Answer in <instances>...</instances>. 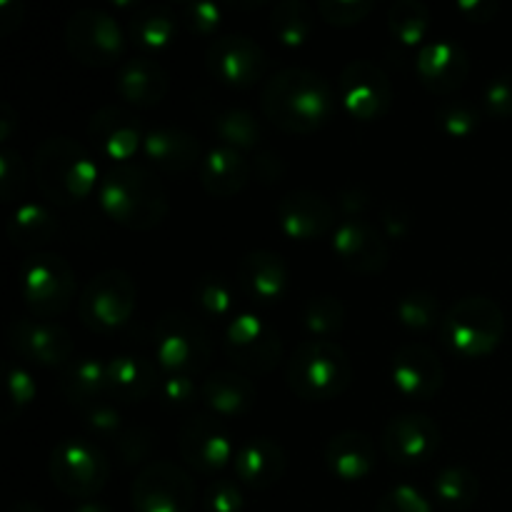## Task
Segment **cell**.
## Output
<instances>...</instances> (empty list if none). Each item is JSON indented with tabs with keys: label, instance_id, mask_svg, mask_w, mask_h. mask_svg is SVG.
Returning a JSON list of instances; mask_svg holds the SVG:
<instances>
[{
	"label": "cell",
	"instance_id": "47",
	"mask_svg": "<svg viewBox=\"0 0 512 512\" xmlns=\"http://www.w3.org/2000/svg\"><path fill=\"white\" fill-rule=\"evenodd\" d=\"M205 512H243V490L233 480H213L205 490Z\"/></svg>",
	"mask_w": 512,
	"mask_h": 512
},
{
	"label": "cell",
	"instance_id": "35",
	"mask_svg": "<svg viewBox=\"0 0 512 512\" xmlns=\"http://www.w3.org/2000/svg\"><path fill=\"white\" fill-rule=\"evenodd\" d=\"M270 30L288 48H298L313 30V10L305 0H283L270 13Z\"/></svg>",
	"mask_w": 512,
	"mask_h": 512
},
{
	"label": "cell",
	"instance_id": "12",
	"mask_svg": "<svg viewBox=\"0 0 512 512\" xmlns=\"http://www.w3.org/2000/svg\"><path fill=\"white\" fill-rule=\"evenodd\" d=\"M223 348L238 368L268 375L283 358V338L255 313H238L225 325Z\"/></svg>",
	"mask_w": 512,
	"mask_h": 512
},
{
	"label": "cell",
	"instance_id": "37",
	"mask_svg": "<svg viewBox=\"0 0 512 512\" xmlns=\"http://www.w3.org/2000/svg\"><path fill=\"white\" fill-rule=\"evenodd\" d=\"M388 28L403 45H420L430 28V10L420 0H395L388 10Z\"/></svg>",
	"mask_w": 512,
	"mask_h": 512
},
{
	"label": "cell",
	"instance_id": "6",
	"mask_svg": "<svg viewBox=\"0 0 512 512\" xmlns=\"http://www.w3.org/2000/svg\"><path fill=\"white\" fill-rule=\"evenodd\" d=\"M155 358L165 373L195 375L213 360V338L208 328L183 310H168L153 330Z\"/></svg>",
	"mask_w": 512,
	"mask_h": 512
},
{
	"label": "cell",
	"instance_id": "17",
	"mask_svg": "<svg viewBox=\"0 0 512 512\" xmlns=\"http://www.w3.org/2000/svg\"><path fill=\"white\" fill-rule=\"evenodd\" d=\"M88 138L93 148L103 158L115 160V165H123L130 158H135V153L145 143L143 123H140L138 115L118 103L103 105L90 115Z\"/></svg>",
	"mask_w": 512,
	"mask_h": 512
},
{
	"label": "cell",
	"instance_id": "46",
	"mask_svg": "<svg viewBox=\"0 0 512 512\" xmlns=\"http://www.w3.org/2000/svg\"><path fill=\"white\" fill-rule=\"evenodd\" d=\"M373 8V0H320L318 3V13L323 15L325 23L343 25V28L363 23Z\"/></svg>",
	"mask_w": 512,
	"mask_h": 512
},
{
	"label": "cell",
	"instance_id": "24",
	"mask_svg": "<svg viewBox=\"0 0 512 512\" xmlns=\"http://www.w3.org/2000/svg\"><path fill=\"white\" fill-rule=\"evenodd\" d=\"M143 153L155 168L165 173H188L203 163V148L193 133L178 125H158L145 133Z\"/></svg>",
	"mask_w": 512,
	"mask_h": 512
},
{
	"label": "cell",
	"instance_id": "14",
	"mask_svg": "<svg viewBox=\"0 0 512 512\" xmlns=\"http://www.w3.org/2000/svg\"><path fill=\"white\" fill-rule=\"evenodd\" d=\"M268 53L250 35L228 33L210 40L205 50V65L210 75L233 88H250L268 70Z\"/></svg>",
	"mask_w": 512,
	"mask_h": 512
},
{
	"label": "cell",
	"instance_id": "41",
	"mask_svg": "<svg viewBox=\"0 0 512 512\" xmlns=\"http://www.w3.org/2000/svg\"><path fill=\"white\" fill-rule=\"evenodd\" d=\"M438 128L450 138H468L478 130L480 110L468 100H445L435 110Z\"/></svg>",
	"mask_w": 512,
	"mask_h": 512
},
{
	"label": "cell",
	"instance_id": "45",
	"mask_svg": "<svg viewBox=\"0 0 512 512\" xmlns=\"http://www.w3.org/2000/svg\"><path fill=\"white\" fill-rule=\"evenodd\" d=\"M223 20V8L213 0H188L180 5V23L195 35H208Z\"/></svg>",
	"mask_w": 512,
	"mask_h": 512
},
{
	"label": "cell",
	"instance_id": "7",
	"mask_svg": "<svg viewBox=\"0 0 512 512\" xmlns=\"http://www.w3.org/2000/svg\"><path fill=\"white\" fill-rule=\"evenodd\" d=\"M20 295L28 310L38 318L50 320L63 315L78 293L75 273L68 260L58 253H33L20 265Z\"/></svg>",
	"mask_w": 512,
	"mask_h": 512
},
{
	"label": "cell",
	"instance_id": "23",
	"mask_svg": "<svg viewBox=\"0 0 512 512\" xmlns=\"http://www.w3.org/2000/svg\"><path fill=\"white\" fill-rule=\"evenodd\" d=\"M288 280L290 275L285 258L273 250H250L240 258L238 288L253 303L273 305L283 300Z\"/></svg>",
	"mask_w": 512,
	"mask_h": 512
},
{
	"label": "cell",
	"instance_id": "55",
	"mask_svg": "<svg viewBox=\"0 0 512 512\" xmlns=\"http://www.w3.org/2000/svg\"><path fill=\"white\" fill-rule=\"evenodd\" d=\"M338 200L340 208H343L350 218H355V215H360L370 205V193L365 188H360V185H350V188L340 190Z\"/></svg>",
	"mask_w": 512,
	"mask_h": 512
},
{
	"label": "cell",
	"instance_id": "43",
	"mask_svg": "<svg viewBox=\"0 0 512 512\" xmlns=\"http://www.w3.org/2000/svg\"><path fill=\"white\" fill-rule=\"evenodd\" d=\"M5 390H8V420H13L15 415L23 413L30 403L38 395V385H35L33 375L23 368V365H8V373H5Z\"/></svg>",
	"mask_w": 512,
	"mask_h": 512
},
{
	"label": "cell",
	"instance_id": "18",
	"mask_svg": "<svg viewBox=\"0 0 512 512\" xmlns=\"http://www.w3.org/2000/svg\"><path fill=\"white\" fill-rule=\"evenodd\" d=\"M443 443L440 425L425 413H400L383 430V450L393 463L420 465L435 458Z\"/></svg>",
	"mask_w": 512,
	"mask_h": 512
},
{
	"label": "cell",
	"instance_id": "59",
	"mask_svg": "<svg viewBox=\"0 0 512 512\" xmlns=\"http://www.w3.org/2000/svg\"><path fill=\"white\" fill-rule=\"evenodd\" d=\"M8 512H43V510H40L35 503H30V500H18V503L10 505Z\"/></svg>",
	"mask_w": 512,
	"mask_h": 512
},
{
	"label": "cell",
	"instance_id": "9",
	"mask_svg": "<svg viewBox=\"0 0 512 512\" xmlns=\"http://www.w3.org/2000/svg\"><path fill=\"white\" fill-rule=\"evenodd\" d=\"M138 288L125 270L110 268L98 273L80 290L78 315L93 333H110L130 320Z\"/></svg>",
	"mask_w": 512,
	"mask_h": 512
},
{
	"label": "cell",
	"instance_id": "57",
	"mask_svg": "<svg viewBox=\"0 0 512 512\" xmlns=\"http://www.w3.org/2000/svg\"><path fill=\"white\" fill-rule=\"evenodd\" d=\"M18 128V113H15V108L10 103H0V140H8L10 135H13V130Z\"/></svg>",
	"mask_w": 512,
	"mask_h": 512
},
{
	"label": "cell",
	"instance_id": "40",
	"mask_svg": "<svg viewBox=\"0 0 512 512\" xmlns=\"http://www.w3.org/2000/svg\"><path fill=\"white\" fill-rule=\"evenodd\" d=\"M398 320L410 330H430L435 325H443L445 315L440 313V303L428 290H410L395 305Z\"/></svg>",
	"mask_w": 512,
	"mask_h": 512
},
{
	"label": "cell",
	"instance_id": "42",
	"mask_svg": "<svg viewBox=\"0 0 512 512\" xmlns=\"http://www.w3.org/2000/svg\"><path fill=\"white\" fill-rule=\"evenodd\" d=\"M28 190V168L20 153L13 148L0 150V198L3 203H15Z\"/></svg>",
	"mask_w": 512,
	"mask_h": 512
},
{
	"label": "cell",
	"instance_id": "3",
	"mask_svg": "<svg viewBox=\"0 0 512 512\" xmlns=\"http://www.w3.org/2000/svg\"><path fill=\"white\" fill-rule=\"evenodd\" d=\"M33 175L40 193L60 208L83 203L95 185H100V170L93 155L68 135H53L35 148Z\"/></svg>",
	"mask_w": 512,
	"mask_h": 512
},
{
	"label": "cell",
	"instance_id": "20",
	"mask_svg": "<svg viewBox=\"0 0 512 512\" xmlns=\"http://www.w3.org/2000/svg\"><path fill=\"white\" fill-rule=\"evenodd\" d=\"M390 375L400 395L408 400H433L440 393L445 380V368L435 350L423 343H405L395 350Z\"/></svg>",
	"mask_w": 512,
	"mask_h": 512
},
{
	"label": "cell",
	"instance_id": "8",
	"mask_svg": "<svg viewBox=\"0 0 512 512\" xmlns=\"http://www.w3.org/2000/svg\"><path fill=\"white\" fill-rule=\"evenodd\" d=\"M48 473L65 495L90 500L108 485L110 460L93 440L65 438L50 453Z\"/></svg>",
	"mask_w": 512,
	"mask_h": 512
},
{
	"label": "cell",
	"instance_id": "29",
	"mask_svg": "<svg viewBox=\"0 0 512 512\" xmlns=\"http://www.w3.org/2000/svg\"><path fill=\"white\" fill-rule=\"evenodd\" d=\"M250 163L240 150L215 145L200 163V183L213 198H233L248 185Z\"/></svg>",
	"mask_w": 512,
	"mask_h": 512
},
{
	"label": "cell",
	"instance_id": "39",
	"mask_svg": "<svg viewBox=\"0 0 512 512\" xmlns=\"http://www.w3.org/2000/svg\"><path fill=\"white\" fill-rule=\"evenodd\" d=\"M193 300L203 315L215 320L228 318L235 303V290L230 280L220 273H205L195 280Z\"/></svg>",
	"mask_w": 512,
	"mask_h": 512
},
{
	"label": "cell",
	"instance_id": "27",
	"mask_svg": "<svg viewBox=\"0 0 512 512\" xmlns=\"http://www.w3.org/2000/svg\"><path fill=\"white\" fill-rule=\"evenodd\" d=\"M378 463V445L360 430H343L325 445V465L335 478L345 483H358L368 478Z\"/></svg>",
	"mask_w": 512,
	"mask_h": 512
},
{
	"label": "cell",
	"instance_id": "28",
	"mask_svg": "<svg viewBox=\"0 0 512 512\" xmlns=\"http://www.w3.org/2000/svg\"><path fill=\"white\" fill-rule=\"evenodd\" d=\"M118 93L120 98L128 100L130 105L140 108H153L163 103L170 90V75L158 60L153 58H130L120 65L118 70Z\"/></svg>",
	"mask_w": 512,
	"mask_h": 512
},
{
	"label": "cell",
	"instance_id": "56",
	"mask_svg": "<svg viewBox=\"0 0 512 512\" xmlns=\"http://www.w3.org/2000/svg\"><path fill=\"white\" fill-rule=\"evenodd\" d=\"M23 23V3L18 0H0V33L8 35Z\"/></svg>",
	"mask_w": 512,
	"mask_h": 512
},
{
	"label": "cell",
	"instance_id": "13",
	"mask_svg": "<svg viewBox=\"0 0 512 512\" xmlns=\"http://www.w3.org/2000/svg\"><path fill=\"white\" fill-rule=\"evenodd\" d=\"M340 100L355 120L373 123L393 105V83L373 60H350L340 73Z\"/></svg>",
	"mask_w": 512,
	"mask_h": 512
},
{
	"label": "cell",
	"instance_id": "34",
	"mask_svg": "<svg viewBox=\"0 0 512 512\" xmlns=\"http://www.w3.org/2000/svg\"><path fill=\"white\" fill-rule=\"evenodd\" d=\"M435 498L448 510H468L473 508L480 495V480L465 465H448L435 475Z\"/></svg>",
	"mask_w": 512,
	"mask_h": 512
},
{
	"label": "cell",
	"instance_id": "32",
	"mask_svg": "<svg viewBox=\"0 0 512 512\" xmlns=\"http://www.w3.org/2000/svg\"><path fill=\"white\" fill-rule=\"evenodd\" d=\"M58 390L70 405L80 410L100 403V395H105V363L90 355L70 360L60 370Z\"/></svg>",
	"mask_w": 512,
	"mask_h": 512
},
{
	"label": "cell",
	"instance_id": "15",
	"mask_svg": "<svg viewBox=\"0 0 512 512\" xmlns=\"http://www.w3.org/2000/svg\"><path fill=\"white\" fill-rule=\"evenodd\" d=\"M5 340L15 355L43 368H65L73 355V335L50 320H10Z\"/></svg>",
	"mask_w": 512,
	"mask_h": 512
},
{
	"label": "cell",
	"instance_id": "53",
	"mask_svg": "<svg viewBox=\"0 0 512 512\" xmlns=\"http://www.w3.org/2000/svg\"><path fill=\"white\" fill-rule=\"evenodd\" d=\"M253 170L255 175H258V180L273 185L275 180H280V175L285 173V165L278 153H273V150H260V153L255 155Z\"/></svg>",
	"mask_w": 512,
	"mask_h": 512
},
{
	"label": "cell",
	"instance_id": "48",
	"mask_svg": "<svg viewBox=\"0 0 512 512\" xmlns=\"http://www.w3.org/2000/svg\"><path fill=\"white\" fill-rule=\"evenodd\" d=\"M375 512H433V508L413 485H398L378 500Z\"/></svg>",
	"mask_w": 512,
	"mask_h": 512
},
{
	"label": "cell",
	"instance_id": "58",
	"mask_svg": "<svg viewBox=\"0 0 512 512\" xmlns=\"http://www.w3.org/2000/svg\"><path fill=\"white\" fill-rule=\"evenodd\" d=\"M73 512H110V508H108V505H103V503H93V500H85V503H80Z\"/></svg>",
	"mask_w": 512,
	"mask_h": 512
},
{
	"label": "cell",
	"instance_id": "30",
	"mask_svg": "<svg viewBox=\"0 0 512 512\" xmlns=\"http://www.w3.org/2000/svg\"><path fill=\"white\" fill-rule=\"evenodd\" d=\"M200 398L218 418H238L255 405V385L238 370H215L200 385Z\"/></svg>",
	"mask_w": 512,
	"mask_h": 512
},
{
	"label": "cell",
	"instance_id": "54",
	"mask_svg": "<svg viewBox=\"0 0 512 512\" xmlns=\"http://www.w3.org/2000/svg\"><path fill=\"white\" fill-rule=\"evenodd\" d=\"M458 10L473 23H488L495 18L500 5L495 0H458Z\"/></svg>",
	"mask_w": 512,
	"mask_h": 512
},
{
	"label": "cell",
	"instance_id": "4",
	"mask_svg": "<svg viewBox=\"0 0 512 512\" xmlns=\"http://www.w3.org/2000/svg\"><path fill=\"white\" fill-rule=\"evenodd\" d=\"M285 383L300 400L325 403L350 388L353 363L343 345L335 340H305L285 365Z\"/></svg>",
	"mask_w": 512,
	"mask_h": 512
},
{
	"label": "cell",
	"instance_id": "49",
	"mask_svg": "<svg viewBox=\"0 0 512 512\" xmlns=\"http://www.w3.org/2000/svg\"><path fill=\"white\" fill-rule=\"evenodd\" d=\"M483 103L488 115H493V118H512V70L495 75V78L485 85Z\"/></svg>",
	"mask_w": 512,
	"mask_h": 512
},
{
	"label": "cell",
	"instance_id": "26",
	"mask_svg": "<svg viewBox=\"0 0 512 512\" xmlns=\"http://www.w3.org/2000/svg\"><path fill=\"white\" fill-rule=\"evenodd\" d=\"M158 388V368L143 355H115L105 363V395L115 403H140Z\"/></svg>",
	"mask_w": 512,
	"mask_h": 512
},
{
	"label": "cell",
	"instance_id": "52",
	"mask_svg": "<svg viewBox=\"0 0 512 512\" xmlns=\"http://www.w3.org/2000/svg\"><path fill=\"white\" fill-rule=\"evenodd\" d=\"M380 223H383L385 233L395 240H403L413 233V213L403 200H388L380 210Z\"/></svg>",
	"mask_w": 512,
	"mask_h": 512
},
{
	"label": "cell",
	"instance_id": "33",
	"mask_svg": "<svg viewBox=\"0 0 512 512\" xmlns=\"http://www.w3.org/2000/svg\"><path fill=\"white\" fill-rule=\"evenodd\" d=\"M178 28L180 15L173 8L160 3L138 8V13L130 20V33H133L135 43L150 50L168 48L175 40V35H178Z\"/></svg>",
	"mask_w": 512,
	"mask_h": 512
},
{
	"label": "cell",
	"instance_id": "10",
	"mask_svg": "<svg viewBox=\"0 0 512 512\" xmlns=\"http://www.w3.org/2000/svg\"><path fill=\"white\" fill-rule=\"evenodd\" d=\"M65 45L83 65L108 68L123 55L125 33L108 10L80 8L65 23Z\"/></svg>",
	"mask_w": 512,
	"mask_h": 512
},
{
	"label": "cell",
	"instance_id": "36",
	"mask_svg": "<svg viewBox=\"0 0 512 512\" xmlns=\"http://www.w3.org/2000/svg\"><path fill=\"white\" fill-rule=\"evenodd\" d=\"M213 128L218 138L235 150H250L263 140V125L245 108L220 110L213 118Z\"/></svg>",
	"mask_w": 512,
	"mask_h": 512
},
{
	"label": "cell",
	"instance_id": "31",
	"mask_svg": "<svg viewBox=\"0 0 512 512\" xmlns=\"http://www.w3.org/2000/svg\"><path fill=\"white\" fill-rule=\"evenodd\" d=\"M60 233V223L53 210L40 203H20L8 218V238L15 248L43 253L45 245L53 243Z\"/></svg>",
	"mask_w": 512,
	"mask_h": 512
},
{
	"label": "cell",
	"instance_id": "2",
	"mask_svg": "<svg viewBox=\"0 0 512 512\" xmlns=\"http://www.w3.org/2000/svg\"><path fill=\"white\" fill-rule=\"evenodd\" d=\"M100 208L110 220L130 230H153L170 210L168 190L158 175L138 163L113 165L98 185Z\"/></svg>",
	"mask_w": 512,
	"mask_h": 512
},
{
	"label": "cell",
	"instance_id": "1",
	"mask_svg": "<svg viewBox=\"0 0 512 512\" xmlns=\"http://www.w3.org/2000/svg\"><path fill=\"white\" fill-rule=\"evenodd\" d=\"M263 110L285 133L310 135L335 115V90L325 75L310 68H285L265 80Z\"/></svg>",
	"mask_w": 512,
	"mask_h": 512
},
{
	"label": "cell",
	"instance_id": "51",
	"mask_svg": "<svg viewBox=\"0 0 512 512\" xmlns=\"http://www.w3.org/2000/svg\"><path fill=\"white\" fill-rule=\"evenodd\" d=\"M85 425H88L93 433L98 435H120L123 433V415L108 400H100V403L90 405L83 410Z\"/></svg>",
	"mask_w": 512,
	"mask_h": 512
},
{
	"label": "cell",
	"instance_id": "19",
	"mask_svg": "<svg viewBox=\"0 0 512 512\" xmlns=\"http://www.w3.org/2000/svg\"><path fill=\"white\" fill-rule=\"evenodd\" d=\"M333 250L340 263L358 275H378L388 268V240L368 220L348 218L335 225Z\"/></svg>",
	"mask_w": 512,
	"mask_h": 512
},
{
	"label": "cell",
	"instance_id": "22",
	"mask_svg": "<svg viewBox=\"0 0 512 512\" xmlns=\"http://www.w3.org/2000/svg\"><path fill=\"white\" fill-rule=\"evenodd\" d=\"M278 225L290 240H318L335 225V210L325 195L313 190H290L278 203Z\"/></svg>",
	"mask_w": 512,
	"mask_h": 512
},
{
	"label": "cell",
	"instance_id": "44",
	"mask_svg": "<svg viewBox=\"0 0 512 512\" xmlns=\"http://www.w3.org/2000/svg\"><path fill=\"white\" fill-rule=\"evenodd\" d=\"M155 435L145 425L123 428V433L115 438V453L125 465H140L153 455Z\"/></svg>",
	"mask_w": 512,
	"mask_h": 512
},
{
	"label": "cell",
	"instance_id": "16",
	"mask_svg": "<svg viewBox=\"0 0 512 512\" xmlns=\"http://www.w3.org/2000/svg\"><path fill=\"white\" fill-rule=\"evenodd\" d=\"M178 450L185 465L198 473H218L233 455V443L223 420L215 413H195L180 425Z\"/></svg>",
	"mask_w": 512,
	"mask_h": 512
},
{
	"label": "cell",
	"instance_id": "25",
	"mask_svg": "<svg viewBox=\"0 0 512 512\" xmlns=\"http://www.w3.org/2000/svg\"><path fill=\"white\" fill-rule=\"evenodd\" d=\"M288 470V453L273 438H250L235 453V473L240 483L253 490H268L283 480Z\"/></svg>",
	"mask_w": 512,
	"mask_h": 512
},
{
	"label": "cell",
	"instance_id": "50",
	"mask_svg": "<svg viewBox=\"0 0 512 512\" xmlns=\"http://www.w3.org/2000/svg\"><path fill=\"white\" fill-rule=\"evenodd\" d=\"M158 390L160 395H163L165 405H170V408H188V405L200 395V388L195 385L193 375L183 373L165 375Z\"/></svg>",
	"mask_w": 512,
	"mask_h": 512
},
{
	"label": "cell",
	"instance_id": "5",
	"mask_svg": "<svg viewBox=\"0 0 512 512\" xmlns=\"http://www.w3.org/2000/svg\"><path fill=\"white\" fill-rule=\"evenodd\" d=\"M505 335V313L488 295H465L455 300L443 318V338L463 358H485Z\"/></svg>",
	"mask_w": 512,
	"mask_h": 512
},
{
	"label": "cell",
	"instance_id": "21",
	"mask_svg": "<svg viewBox=\"0 0 512 512\" xmlns=\"http://www.w3.org/2000/svg\"><path fill=\"white\" fill-rule=\"evenodd\" d=\"M418 78L430 93L450 95L465 85L470 75V55L455 40H430L420 48L418 60Z\"/></svg>",
	"mask_w": 512,
	"mask_h": 512
},
{
	"label": "cell",
	"instance_id": "11",
	"mask_svg": "<svg viewBox=\"0 0 512 512\" xmlns=\"http://www.w3.org/2000/svg\"><path fill=\"white\" fill-rule=\"evenodd\" d=\"M195 495V480L173 460H153L143 465L130 488L135 512H190Z\"/></svg>",
	"mask_w": 512,
	"mask_h": 512
},
{
	"label": "cell",
	"instance_id": "38",
	"mask_svg": "<svg viewBox=\"0 0 512 512\" xmlns=\"http://www.w3.org/2000/svg\"><path fill=\"white\" fill-rule=\"evenodd\" d=\"M300 323L308 333L318 335L320 340H328V335H335L343 330L345 323V305L335 295H315L305 300L300 310Z\"/></svg>",
	"mask_w": 512,
	"mask_h": 512
}]
</instances>
